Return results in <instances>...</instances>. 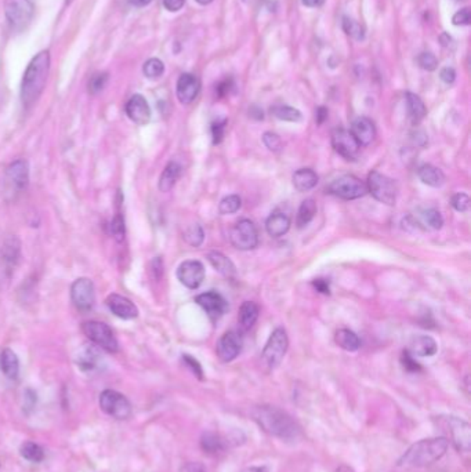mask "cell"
Masks as SVG:
<instances>
[{
	"instance_id": "obj_10",
	"label": "cell",
	"mask_w": 471,
	"mask_h": 472,
	"mask_svg": "<svg viewBox=\"0 0 471 472\" xmlns=\"http://www.w3.org/2000/svg\"><path fill=\"white\" fill-rule=\"evenodd\" d=\"M328 192L344 200H353L362 198L367 192V184L355 176H343L336 178L328 187Z\"/></svg>"
},
{
	"instance_id": "obj_58",
	"label": "cell",
	"mask_w": 471,
	"mask_h": 472,
	"mask_svg": "<svg viewBox=\"0 0 471 472\" xmlns=\"http://www.w3.org/2000/svg\"><path fill=\"white\" fill-rule=\"evenodd\" d=\"M325 0H303V4L307 7H320L324 4Z\"/></svg>"
},
{
	"instance_id": "obj_43",
	"label": "cell",
	"mask_w": 471,
	"mask_h": 472,
	"mask_svg": "<svg viewBox=\"0 0 471 472\" xmlns=\"http://www.w3.org/2000/svg\"><path fill=\"white\" fill-rule=\"evenodd\" d=\"M401 364L404 366V369L409 373H418L422 370V366L419 365V362L415 359V355H412L409 351H404L401 355Z\"/></svg>"
},
{
	"instance_id": "obj_29",
	"label": "cell",
	"mask_w": 471,
	"mask_h": 472,
	"mask_svg": "<svg viewBox=\"0 0 471 472\" xmlns=\"http://www.w3.org/2000/svg\"><path fill=\"white\" fill-rule=\"evenodd\" d=\"M0 370L10 380H15L19 375V361L8 348L3 350L0 354Z\"/></svg>"
},
{
	"instance_id": "obj_49",
	"label": "cell",
	"mask_w": 471,
	"mask_h": 472,
	"mask_svg": "<svg viewBox=\"0 0 471 472\" xmlns=\"http://www.w3.org/2000/svg\"><path fill=\"white\" fill-rule=\"evenodd\" d=\"M471 21V14H470V8L469 7H465V8H462L461 11H458L455 15H454V18H452V22H454V25H456V26H462V25H469Z\"/></svg>"
},
{
	"instance_id": "obj_12",
	"label": "cell",
	"mask_w": 471,
	"mask_h": 472,
	"mask_svg": "<svg viewBox=\"0 0 471 472\" xmlns=\"http://www.w3.org/2000/svg\"><path fill=\"white\" fill-rule=\"evenodd\" d=\"M71 299L79 311H90L95 301L93 282L87 278L76 279L71 287Z\"/></svg>"
},
{
	"instance_id": "obj_41",
	"label": "cell",
	"mask_w": 471,
	"mask_h": 472,
	"mask_svg": "<svg viewBox=\"0 0 471 472\" xmlns=\"http://www.w3.org/2000/svg\"><path fill=\"white\" fill-rule=\"evenodd\" d=\"M423 218L426 224L433 228V229H440L444 225V218L443 214L437 209H427L423 213Z\"/></svg>"
},
{
	"instance_id": "obj_16",
	"label": "cell",
	"mask_w": 471,
	"mask_h": 472,
	"mask_svg": "<svg viewBox=\"0 0 471 472\" xmlns=\"http://www.w3.org/2000/svg\"><path fill=\"white\" fill-rule=\"evenodd\" d=\"M242 337L237 332H228L217 343L216 352L223 362L234 361L242 351Z\"/></svg>"
},
{
	"instance_id": "obj_17",
	"label": "cell",
	"mask_w": 471,
	"mask_h": 472,
	"mask_svg": "<svg viewBox=\"0 0 471 472\" xmlns=\"http://www.w3.org/2000/svg\"><path fill=\"white\" fill-rule=\"evenodd\" d=\"M201 91V82L192 73H183L177 80V98L181 104H191Z\"/></svg>"
},
{
	"instance_id": "obj_20",
	"label": "cell",
	"mask_w": 471,
	"mask_h": 472,
	"mask_svg": "<svg viewBox=\"0 0 471 472\" xmlns=\"http://www.w3.org/2000/svg\"><path fill=\"white\" fill-rule=\"evenodd\" d=\"M7 181L12 184V187L18 191H22L29 184V167L28 163L22 159L12 162L6 171Z\"/></svg>"
},
{
	"instance_id": "obj_38",
	"label": "cell",
	"mask_w": 471,
	"mask_h": 472,
	"mask_svg": "<svg viewBox=\"0 0 471 472\" xmlns=\"http://www.w3.org/2000/svg\"><path fill=\"white\" fill-rule=\"evenodd\" d=\"M184 239L188 245H191L194 247L201 246L203 243V239H205V234H203L202 227L195 224V225H191L190 228H187V231L184 232Z\"/></svg>"
},
{
	"instance_id": "obj_39",
	"label": "cell",
	"mask_w": 471,
	"mask_h": 472,
	"mask_svg": "<svg viewBox=\"0 0 471 472\" xmlns=\"http://www.w3.org/2000/svg\"><path fill=\"white\" fill-rule=\"evenodd\" d=\"M242 206V200L238 195H230L225 196L220 203V213L221 214H234L237 213Z\"/></svg>"
},
{
	"instance_id": "obj_5",
	"label": "cell",
	"mask_w": 471,
	"mask_h": 472,
	"mask_svg": "<svg viewBox=\"0 0 471 472\" xmlns=\"http://www.w3.org/2000/svg\"><path fill=\"white\" fill-rule=\"evenodd\" d=\"M288 347H289V340H288L286 332L281 328L275 329L271 333V336H270V339H268V341H267V344L261 352L263 366L268 370L277 369L281 365L284 357L286 355Z\"/></svg>"
},
{
	"instance_id": "obj_11",
	"label": "cell",
	"mask_w": 471,
	"mask_h": 472,
	"mask_svg": "<svg viewBox=\"0 0 471 472\" xmlns=\"http://www.w3.org/2000/svg\"><path fill=\"white\" fill-rule=\"evenodd\" d=\"M230 239L238 250H252L259 245V232L253 221L241 220L231 229Z\"/></svg>"
},
{
	"instance_id": "obj_14",
	"label": "cell",
	"mask_w": 471,
	"mask_h": 472,
	"mask_svg": "<svg viewBox=\"0 0 471 472\" xmlns=\"http://www.w3.org/2000/svg\"><path fill=\"white\" fill-rule=\"evenodd\" d=\"M177 278L185 287L198 289L205 279V267L196 260L184 261L177 268Z\"/></svg>"
},
{
	"instance_id": "obj_18",
	"label": "cell",
	"mask_w": 471,
	"mask_h": 472,
	"mask_svg": "<svg viewBox=\"0 0 471 472\" xmlns=\"http://www.w3.org/2000/svg\"><path fill=\"white\" fill-rule=\"evenodd\" d=\"M126 115L136 124H147L151 119V109L147 100L140 94L133 95L126 104Z\"/></svg>"
},
{
	"instance_id": "obj_40",
	"label": "cell",
	"mask_w": 471,
	"mask_h": 472,
	"mask_svg": "<svg viewBox=\"0 0 471 472\" xmlns=\"http://www.w3.org/2000/svg\"><path fill=\"white\" fill-rule=\"evenodd\" d=\"M343 29H344V32H346L347 35H350V36L354 37L355 40H362L364 36H365L362 26H361L357 21L351 19V18H349V17H344V18H343Z\"/></svg>"
},
{
	"instance_id": "obj_46",
	"label": "cell",
	"mask_w": 471,
	"mask_h": 472,
	"mask_svg": "<svg viewBox=\"0 0 471 472\" xmlns=\"http://www.w3.org/2000/svg\"><path fill=\"white\" fill-rule=\"evenodd\" d=\"M418 62H419L421 68H423L426 70H434L438 66V59L432 53H422L418 57Z\"/></svg>"
},
{
	"instance_id": "obj_1",
	"label": "cell",
	"mask_w": 471,
	"mask_h": 472,
	"mask_svg": "<svg viewBox=\"0 0 471 472\" xmlns=\"http://www.w3.org/2000/svg\"><path fill=\"white\" fill-rule=\"evenodd\" d=\"M253 420L268 435L286 442H296L302 438L297 423L284 410L275 406H259L252 412Z\"/></svg>"
},
{
	"instance_id": "obj_59",
	"label": "cell",
	"mask_w": 471,
	"mask_h": 472,
	"mask_svg": "<svg viewBox=\"0 0 471 472\" xmlns=\"http://www.w3.org/2000/svg\"><path fill=\"white\" fill-rule=\"evenodd\" d=\"M131 1V4H134L136 7H145V6H148L152 0H130Z\"/></svg>"
},
{
	"instance_id": "obj_44",
	"label": "cell",
	"mask_w": 471,
	"mask_h": 472,
	"mask_svg": "<svg viewBox=\"0 0 471 472\" xmlns=\"http://www.w3.org/2000/svg\"><path fill=\"white\" fill-rule=\"evenodd\" d=\"M263 142L264 145L273 151V152H278L282 149V140L278 134L273 133V131H267L263 134Z\"/></svg>"
},
{
	"instance_id": "obj_34",
	"label": "cell",
	"mask_w": 471,
	"mask_h": 472,
	"mask_svg": "<svg viewBox=\"0 0 471 472\" xmlns=\"http://www.w3.org/2000/svg\"><path fill=\"white\" fill-rule=\"evenodd\" d=\"M271 113L277 119L285 120V122H300L303 119L302 112L293 106H289V105H277L271 109Z\"/></svg>"
},
{
	"instance_id": "obj_54",
	"label": "cell",
	"mask_w": 471,
	"mask_h": 472,
	"mask_svg": "<svg viewBox=\"0 0 471 472\" xmlns=\"http://www.w3.org/2000/svg\"><path fill=\"white\" fill-rule=\"evenodd\" d=\"M328 119V109L325 106H320L317 108V112H315V120L318 124H322L325 120Z\"/></svg>"
},
{
	"instance_id": "obj_53",
	"label": "cell",
	"mask_w": 471,
	"mask_h": 472,
	"mask_svg": "<svg viewBox=\"0 0 471 472\" xmlns=\"http://www.w3.org/2000/svg\"><path fill=\"white\" fill-rule=\"evenodd\" d=\"M185 0H163V6L166 10L174 12V11H178L183 8Z\"/></svg>"
},
{
	"instance_id": "obj_31",
	"label": "cell",
	"mask_w": 471,
	"mask_h": 472,
	"mask_svg": "<svg viewBox=\"0 0 471 472\" xmlns=\"http://www.w3.org/2000/svg\"><path fill=\"white\" fill-rule=\"evenodd\" d=\"M181 176V166L176 162H170L163 173L160 174V178H159V189L160 192H169L177 182V180L180 178Z\"/></svg>"
},
{
	"instance_id": "obj_63",
	"label": "cell",
	"mask_w": 471,
	"mask_h": 472,
	"mask_svg": "<svg viewBox=\"0 0 471 472\" xmlns=\"http://www.w3.org/2000/svg\"><path fill=\"white\" fill-rule=\"evenodd\" d=\"M245 3H250V1H253V0H243Z\"/></svg>"
},
{
	"instance_id": "obj_23",
	"label": "cell",
	"mask_w": 471,
	"mask_h": 472,
	"mask_svg": "<svg viewBox=\"0 0 471 472\" xmlns=\"http://www.w3.org/2000/svg\"><path fill=\"white\" fill-rule=\"evenodd\" d=\"M438 351V346L436 340L430 336H415L411 341V350L409 352L416 357H434Z\"/></svg>"
},
{
	"instance_id": "obj_4",
	"label": "cell",
	"mask_w": 471,
	"mask_h": 472,
	"mask_svg": "<svg viewBox=\"0 0 471 472\" xmlns=\"http://www.w3.org/2000/svg\"><path fill=\"white\" fill-rule=\"evenodd\" d=\"M434 426L441 431L444 438L451 442L458 452L469 453L471 448L470 424L456 416L441 415L433 417Z\"/></svg>"
},
{
	"instance_id": "obj_27",
	"label": "cell",
	"mask_w": 471,
	"mask_h": 472,
	"mask_svg": "<svg viewBox=\"0 0 471 472\" xmlns=\"http://www.w3.org/2000/svg\"><path fill=\"white\" fill-rule=\"evenodd\" d=\"M260 314V308L253 301H245L239 308L238 323L242 330H249L256 323Z\"/></svg>"
},
{
	"instance_id": "obj_33",
	"label": "cell",
	"mask_w": 471,
	"mask_h": 472,
	"mask_svg": "<svg viewBox=\"0 0 471 472\" xmlns=\"http://www.w3.org/2000/svg\"><path fill=\"white\" fill-rule=\"evenodd\" d=\"M317 214V203L314 199H306L299 211H297V220H296V224L299 228H304L306 225H308L314 217Z\"/></svg>"
},
{
	"instance_id": "obj_62",
	"label": "cell",
	"mask_w": 471,
	"mask_h": 472,
	"mask_svg": "<svg viewBox=\"0 0 471 472\" xmlns=\"http://www.w3.org/2000/svg\"><path fill=\"white\" fill-rule=\"evenodd\" d=\"M196 3H199V4H202V6H206V4H210L213 0H195Z\"/></svg>"
},
{
	"instance_id": "obj_24",
	"label": "cell",
	"mask_w": 471,
	"mask_h": 472,
	"mask_svg": "<svg viewBox=\"0 0 471 472\" xmlns=\"http://www.w3.org/2000/svg\"><path fill=\"white\" fill-rule=\"evenodd\" d=\"M228 446V442L216 433H205L201 438V448L206 455L217 456L223 453Z\"/></svg>"
},
{
	"instance_id": "obj_55",
	"label": "cell",
	"mask_w": 471,
	"mask_h": 472,
	"mask_svg": "<svg viewBox=\"0 0 471 472\" xmlns=\"http://www.w3.org/2000/svg\"><path fill=\"white\" fill-rule=\"evenodd\" d=\"M184 472H207V470L201 463H188L184 469Z\"/></svg>"
},
{
	"instance_id": "obj_26",
	"label": "cell",
	"mask_w": 471,
	"mask_h": 472,
	"mask_svg": "<svg viewBox=\"0 0 471 472\" xmlns=\"http://www.w3.org/2000/svg\"><path fill=\"white\" fill-rule=\"evenodd\" d=\"M318 174L313 169H300L293 174V185L299 192H307L317 187Z\"/></svg>"
},
{
	"instance_id": "obj_47",
	"label": "cell",
	"mask_w": 471,
	"mask_h": 472,
	"mask_svg": "<svg viewBox=\"0 0 471 472\" xmlns=\"http://www.w3.org/2000/svg\"><path fill=\"white\" fill-rule=\"evenodd\" d=\"M225 124H227V120L214 122L212 124V135H213V144L214 145H217L223 141L224 134H225Z\"/></svg>"
},
{
	"instance_id": "obj_6",
	"label": "cell",
	"mask_w": 471,
	"mask_h": 472,
	"mask_svg": "<svg viewBox=\"0 0 471 472\" xmlns=\"http://www.w3.org/2000/svg\"><path fill=\"white\" fill-rule=\"evenodd\" d=\"M367 188H368V192H371L372 196L380 203H385L389 206L396 205L397 193H398V185L396 180L379 171H372L368 176Z\"/></svg>"
},
{
	"instance_id": "obj_2",
	"label": "cell",
	"mask_w": 471,
	"mask_h": 472,
	"mask_svg": "<svg viewBox=\"0 0 471 472\" xmlns=\"http://www.w3.org/2000/svg\"><path fill=\"white\" fill-rule=\"evenodd\" d=\"M50 72V53L47 50L36 54L25 69L21 83V101L29 108L44 90Z\"/></svg>"
},
{
	"instance_id": "obj_51",
	"label": "cell",
	"mask_w": 471,
	"mask_h": 472,
	"mask_svg": "<svg viewBox=\"0 0 471 472\" xmlns=\"http://www.w3.org/2000/svg\"><path fill=\"white\" fill-rule=\"evenodd\" d=\"M313 286L317 289V292H320L322 294H331V285L326 279H322V278L315 279L313 282Z\"/></svg>"
},
{
	"instance_id": "obj_30",
	"label": "cell",
	"mask_w": 471,
	"mask_h": 472,
	"mask_svg": "<svg viewBox=\"0 0 471 472\" xmlns=\"http://www.w3.org/2000/svg\"><path fill=\"white\" fill-rule=\"evenodd\" d=\"M405 98H407V106H408V113H409L411 122L414 124L421 123L427 113L425 102L422 101V98L419 95H416L414 93H407Z\"/></svg>"
},
{
	"instance_id": "obj_28",
	"label": "cell",
	"mask_w": 471,
	"mask_h": 472,
	"mask_svg": "<svg viewBox=\"0 0 471 472\" xmlns=\"http://www.w3.org/2000/svg\"><path fill=\"white\" fill-rule=\"evenodd\" d=\"M419 178L429 187L440 188L445 184V174L433 164H423L418 171Z\"/></svg>"
},
{
	"instance_id": "obj_15",
	"label": "cell",
	"mask_w": 471,
	"mask_h": 472,
	"mask_svg": "<svg viewBox=\"0 0 471 472\" xmlns=\"http://www.w3.org/2000/svg\"><path fill=\"white\" fill-rule=\"evenodd\" d=\"M195 303L203 308V311L213 319L221 318L228 311L227 300L217 292H206L196 296Z\"/></svg>"
},
{
	"instance_id": "obj_21",
	"label": "cell",
	"mask_w": 471,
	"mask_h": 472,
	"mask_svg": "<svg viewBox=\"0 0 471 472\" xmlns=\"http://www.w3.org/2000/svg\"><path fill=\"white\" fill-rule=\"evenodd\" d=\"M351 133L360 145H369L376 135V129L373 122L369 117L360 116L353 122Z\"/></svg>"
},
{
	"instance_id": "obj_57",
	"label": "cell",
	"mask_w": 471,
	"mask_h": 472,
	"mask_svg": "<svg viewBox=\"0 0 471 472\" xmlns=\"http://www.w3.org/2000/svg\"><path fill=\"white\" fill-rule=\"evenodd\" d=\"M151 267H152V272H158L156 274V276H158V279L160 278V275L163 274V264H162V260L158 257V258H155L154 261H152V264H151Z\"/></svg>"
},
{
	"instance_id": "obj_32",
	"label": "cell",
	"mask_w": 471,
	"mask_h": 472,
	"mask_svg": "<svg viewBox=\"0 0 471 472\" xmlns=\"http://www.w3.org/2000/svg\"><path fill=\"white\" fill-rule=\"evenodd\" d=\"M335 340L338 343L339 347H342L343 350L349 351V352H354V351H358L360 347H361V340L360 337L349 330V329H340L336 336H335Z\"/></svg>"
},
{
	"instance_id": "obj_35",
	"label": "cell",
	"mask_w": 471,
	"mask_h": 472,
	"mask_svg": "<svg viewBox=\"0 0 471 472\" xmlns=\"http://www.w3.org/2000/svg\"><path fill=\"white\" fill-rule=\"evenodd\" d=\"M19 455L30 462V463H40L43 459H44V452L43 449L35 444V442H25L21 445L19 448Z\"/></svg>"
},
{
	"instance_id": "obj_52",
	"label": "cell",
	"mask_w": 471,
	"mask_h": 472,
	"mask_svg": "<svg viewBox=\"0 0 471 472\" xmlns=\"http://www.w3.org/2000/svg\"><path fill=\"white\" fill-rule=\"evenodd\" d=\"M440 76H441V79H443L444 83L452 84V83L455 82V79H456V72H455L454 68H448V66H447V68H444V69L441 70Z\"/></svg>"
},
{
	"instance_id": "obj_61",
	"label": "cell",
	"mask_w": 471,
	"mask_h": 472,
	"mask_svg": "<svg viewBox=\"0 0 471 472\" xmlns=\"http://www.w3.org/2000/svg\"><path fill=\"white\" fill-rule=\"evenodd\" d=\"M336 472H355L351 467H349V466H340L338 470H336Z\"/></svg>"
},
{
	"instance_id": "obj_19",
	"label": "cell",
	"mask_w": 471,
	"mask_h": 472,
	"mask_svg": "<svg viewBox=\"0 0 471 472\" xmlns=\"http://www.w3.org/2000/svg\"><path fill=\"white\" fill-rule=\"evenodd\" d=\"M107 305L113 315L120 319H134L138 317V310L127 297L120 294H111L107 299Z\"/></svg>"
},
{
	"instance_id": "obj_56",
	"label": "cell",
	"mask_w": 471,
	"mask_h": 472,
	"mask_svg": "<svg viewBox=\"0 0 471 472\" xmlns=\"http://www.w3.org/2000/svg\"><path fill=\"white\" fill-rule=\"evenodd\" d=\"M231 84H232L231 80H225V82L220 83L219 87H217L219 95H220V97H224L225 94H228V93H230V88H231Z\"/></svg>"
},
{
	"instance_id": "obj_25",
	"label": "cell",
	"mask_w": 471,
	"mask_h": 472,
	"mask_svg": "<svg viewBox=\"0 0 471 472\" xmlns=\"http://www.w3.org/2000/svg\"><path fill=\"white\" fill-rule=\"evenodd\" d=\"M207 260L212 264V267L217 272L224 275L225 278H234L237 275V268H235L234 263L228 257H225L223 253H220V252H210L207 254Z\"/></svg>"
},
{
	"instance_id": "obj_60",
	"label": "cell",
	"mask_w": 471,
	"mask_h": 472,
	"mask_svg": "<svg viewBox=\"0 0 471 472\" xmlns=\"http://www.w3.org/2000/svg\"><path fill=\"white\" fill-rule=\"evenodd\" d=\"M241 472H268L267 467H249Z\"/></svg>"
},
{
	"instance_id": "obj_42",
	"label": "cell",
	"mask_w": 471,
	"mask_h": 472,
	"mask_svg": "<svg viewBox=\"0 0 471 472\" xmlns=\"http://www.w3.org/2000/svg\"><path fill=\"white\" fill-rule=\"evenodd\" d=\"M108 82V75L105 72H101V73H95L90 82H89V90L91 94H97L100 91L104 90L105 84Z\"/></svg>"
},
{
	"instance_id": "obj_9",
	"label": "cell",
	"mask_w": 471,
	"mask_h": 472,
	"mask_svg": "<svg viewBox=\"0 0 471 472\" xmlns=\"http://www.w3.org/2000/svg\"><path fill=\"white\" fill-rule=\"evenodd\" d=\"M100 408L105 415L116 420H126L131 415V405L127 398L113 390H105L101 393Z\"/></svg>"
},
{
	"instance_id": "obj_50",
	"label": "cell",
	"mask_w": 471,
	"mask_h": 472,
	"mask_svg": "<svg viewBox=\"0 0 471 472\" xmlns=\"http://www.w3.org/2000/svg\"><path fill=\"white\" fill-rule=\"evenodd\" d=\"M111 231L112 234L115 235L116 239L122 240L123 235H124V223H123V218L120 216H116L112 223H111Z\"/></svg>"
},
{
	"instance_id": "obj_48",
	"label": "cell",
	"mask_w": 471,
	"mask_h": 472,
	"mask_svg": "<svg viewBox=\"0 0 471 472\" xmlns=\"http://www.w3.org/2000/svg\"><path fill=\"white\" fill-rule=\"evenodd\" d=\"M183 361H184V364L191 369V372H192L199 380H203V370H202V366H201V364H199L195 358H192V357H190V355H184V357H183Z\"/></svg>"
},
{
	"instance_id": "obj_13",
	"label": "cell",
	"mask_w": 471,
	"mask_h": 472,
	"mask_svg": "<svg viewBox=\"0 0 471 472\" xmlns=\"http://www.w3.org/2000/svg\"><path fill=\"white\" fill-rule=\"evenodd\" d=\"M332 147L335 151L349 160H354L360 153V142L355 140L351 131L346 129H338L332 134Z\"/></svg>"
},
{
	"instance_id": "obj_45",
	"label": "cell",
	"mask_w": 471,
	"mask_h": 472,
	"mask_svg": "<svg viewBox=\"0 0 471 472\" xmlns=\"http://www.w3.org/2000/svg\"><path fill=\"white\" fill-rule=\"evenodd\" d=\"M452 206H454V209H455L456 211H459V213H466V211H469V209H470V198H469V195H468V193H463V192L454 195V198H452Z\"/></svg>"
},
{
	"instance_id": "obj_8",
	"label": "cell",
	"mask_w": 471,
	"mask_h": 472,
	"mask_svg": "<svg viewBox=\"0 0 471 472\" xmlns=\"http://www.w3.org/2000/svg\"><path fill=\"white\" fill-rule=\"evenodd\" d=\"M4 14L11 29L19 32L25 29L33 17L30 0H4Z\"/></svg>"
},
{
	"instance_id": "obj_64",
	"label": "cell",
	"mask_w": 471,
	"mask_h": 472,
	"mask_svg": "<svg viewBox=\"0 0 471 472\" xmlns=\"http://www.w3.org/2000/svg\"><path fill=\"white\" fill-rule=\"evenodd\" d=\"M456 1H465V0H456Z\"/></svg>"
},
{
	"instance_id": "obj_3",
	"label": "cell",
	"mask_w": 471,
	"mask_h": 472,
	"mask_svg": "<svg viewBox=\"0 0 471 472\" xmlns=\"http://www.w3.org/2000/svg\"><path fill=\"white\" fill-rule=\"evenodd\" d=\"M450 448V442L444 437L422 440L414 444L398 460L401 467H427L441 460Z\"/></svg>"
},
{
	"instance_id": "obj_37",
	"label": "cell",
	"mask_w": 471,
	"mask_h": 472,
	"mask_svg": "<svg viewBox=\"0 0 471 472\" xmlns=\"http://www.w3.org/2000/svg\"><path fill=\"white\" fill-rule=\"evenodd\" d=\"M144 75L148 77V79H158L163 75L165 72V65L160 59L158 58H151L148 59L145 64H144Z\"/></svg>"
},
{
	"instance_id": "obj_7",
	"label": "cell",
	"mask_w": 471,
	"mask_h": 472,
	"mask_svg": "<svg viewBox=\"0 0 471 472\" xmlns=\"http://www.w3.org/2000/svg\"><path fill=\"white\" fill-rule=\"evenodd\" d=\"M82 332L91 343L108 352H116L119 350V344L113 336V332L102 322L87 321L82 325Z\"/></svg>"
},
{
	"instance_id": "obj_36",
	"label": "cell",
	"mask_w": 471,
	"mask_h": 472,
	"mask_svg": "<svg viewBox=\"0 0 471 472\" xmlns=\"http://www.w3.org/2000/svg\"><path fill=\"white\" fill-rule=\"evenodd\" d=\"M98 362V354L94 348H84L77 358V366L87 372V370H93L97 366Z\"/></svg>"
},
{
	"instance_id": "obj_22",
	"label": "cell",
	"mask_w": 471,
	"mask_h": 472,
	"mask_svg": "<svg viewBox=\"0 0 471 472\" xmlns=\"http://www.w3.org/2000/svg\"><path fill=\"white\" fill-rule=\"evenodd\" d=\"M290 218L288 214L275 211L266 221V229L270 236L281 238L290 229Z\"/></svg>"
}]
</instances>
